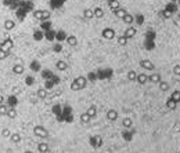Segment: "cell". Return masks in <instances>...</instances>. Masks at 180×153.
Wrapping results in <instances>:
<instances>
[{
  "mask_svg": "<svg viewBox=\"0 0 180 153\" xmlns=\"http://www.w3.org/2000/svg\"><path fill=\"white\" fill-rule=\"evenodd\" d=\"M114 13H115V15H117L118 18H121V19H122V18H123V17L127 14V11H126L125 8H121V7L118 8V10H115Z\"/></svg>",
  "mask_w": 180,
  "mask_h": 153,
  "instance_id": "15",
  "label": "cell"
},
{
  "mask_svg": "<svg viewBox=\"0 0 180 153\" xmlns=\"http://www.w3.org/2000/svg\"><path fill=\"white\" fill-rule=\"evenodd\" d=\"M42 11H43V10H38V11H35V13H33V17H35L36 19H42Z\"/></svg>",
  "mask_w": 180,
  "mask_h": 153,
  "instance_id": "37",
  "label": "cell"
},
{
  "mask_svg": "<svg viewBox=\"0 0 180 153\" xmlns=\"http://www.w3.org/2000/svg\"><path fill=\"white\" fill-rule=\"evenodd\" d=\"M173 73H175L176 76H180V65H175V66H173Z\"/></svg>",
  "mask_w": 180,
  "mask_h": 153,
  "instance_id": "38",
  "label": "cell"
},
{
  "mask_svg": "<svg viewBox=\"0 0 180 153\" xmlns=\"http://www.w3.org/2000/svg\"><path fill=\"white\" fill-rule=\"evenodd\" d=\"M177 4H179V6H180V0H177Z\"/></svg>",
  "mask_w": 180,
  "mask_h": 153,
  "instance_id": "45",
  "label": "cell"
},
{
  "mask_svg": "<svg viewBox=\"0 0 180 153\" xmlns=\"http://www.w3.org/2000/svg\"><path fill=\"white\" fill-rule=\"evenodd\" d=\"M171 98L179 104V102H180V91H179V90H175V91L171 94Z\"/></svg>",
  "mask_w": 180,
  "mask_h": 153,
  "instance_id": "24",
  "label": "cell"
},
{
  "mask_svg": "<svg viewBox=\"0 0 180 153\" xmlns=\"http://www.w3.org/2000/svg\"><path fill=\"white\" fill-rule=\"evenodd\" d=\"M136 33H137L136 28H133V26H129V28L125 31V33H123V35H125L127 39H133L134 36H136Z\"/></svg>",
  "mask_w": 180,
  "mask_h": 153,
  "instance_id": "7",
  "label": "cell"
},
{
  "mask_svg": "<svg viewBox=\"0 0 180 153\" xmlns=\"http://www.w3.org/2000/svg\"><path fill=\"white\" fill-rule=\"evenodd\" d=\"M107 119H108L110 122H115L118 119V112L115 109H110V110L107 112Z\"/></svg>",
  "mask_w": 180,
  "mask_h": 153,
  "instance_id": "8",
  "label": "cell"
},
{
  "mask_svg": "<svg viewBox=\"0 0 180 153\" xmlns=\"http://www.w3.org/2000/svg\"><path fill=\"white\" fill-rule=\"evenodd\" d=\"M32 69H33V70H39V63H33V66H32Z\"/></svg>",
  "mask_w": 180,
  "mask_h": 153,
  "instance_id": "41",
  "label": "cell"
},
{
  "mask_svg": "<svg viewBox=\"0 0 180 153\" xmlns=\"http://www.w3.org/2000/svg\"><path fill=\"white\" fill-rule=\"evenodd\" d=\"M148 80L151 83H159L162 79H161V75H159V73H152V75L148 76Z\"/></svg>",
  "mask_w": 180,
  "mask_h": 153,
  "instance_id": "12",
  "label": "cell"
},
{
  "mask_svg": "<svg viewBox=\"0 0 180 153\" xmlns=\"http://www.w3.org/2000/svg\"><path fill=\"white\" fill-rule=\"evenodd\" d=\"M104 17V11H102V8L100 7H97V8H94V18H102Z\"/></svg>",
  "mask_w": 180,
  "mask_h": 153,
  "instance_id": "22",
  "label": "cell"
},
{
  "mask_svg": "<svg viewBox=\"0 0 180 153\" xmlns=\"http://www.w3.org/2000/svg\"><path fill=\"white\" fill-rule=\"evenodd\" d=\"M33 132H35V135H36V137L42 138V139H44V138L49 137V131H47L43 126H35Z\"/></svg>",
  "mask_w": 180,
  "mask_h": 153,
  "instance_id": "1",
  "label": "cell"
},
{
  "mask_svg": "<svg viewBox=\"0 0 180 153\" xmlns=\"http://www.w3.org/2000/svg\"><path fill=\"white\" fill-rule=\"evenodd\" d=\"M71 90H72V91H79V90H80V88H79V86L75 83V80L71 83Z\"/></svg>",
  "mask_w": 180,
  "mask_h": 153,
  "instance_id": "36",
  "label": "cell"
},
{
  "mask_svg": "<svg viewBox=\"0 0 180 153\" xmlns=\"http://www.w3.org/2000/svg\"><path fill=\"white\" fill-rule=\"evenodd\" d=\"M38 149H39L40 153H47L49 152V145H47V144H39V145H38Z\"/></svg>",
  "mask_w": 180,
  "mask_h": 153,
  "instance_id": "29",
  "label": "cell"
},
{
  "mask_svg": "<svg viewBox=\"0 0 180 153\" xmlns=\"http://www.w3.org/2000/svg\"><path fill=\"white\" fill-rule=\"evenodd\" d=\"M1 135L4 138H7V137H11V131L8 130V128H4V130L1 131Z\"/></svg>",
  "mask_w": 180,
  "mask_h": 153,
  "instance_id": "35",
  "label": "cell"
},
{
  "mask_svg": "<svg viewBox=\"0 0 180 153\" xmlns=\"http://www.w3.org/2000/svg\"><path fill=\"white\" fill-rule=\"evenodd\" d=\"M3 100H4V98H3V95H1V94H0V105H1V104H3Z\"/></svg>",
  "mask_w": 180,
  "mask_h": 153,
  "instance_id": "42",
  "label": "cell"
},
{
  "mask_svg": "<svg viewBox=\"0 0 180 153\" xmlns=\"http://www.w3.org/2000/svg\"><path fill=\"white\" fill-rule=\"evenodd\" d=\"M158 88L161 90V91H169V88H171V86L168 82H164V80H161L159 83H158Z\"/></svg>",
  "mask_w": 180,
  "mask_h": 153,
  "instance_id": "10",
  "label": "cell"
},
{
  "mask_svg": "<svg viewBox=\"0 0 180 153\" xmlns=\"http://www.w3.org/2000/svg\"><path fill=\"white\" fill-rule=\"evenodd\" d=\"M101 36L104 39H107V40H111V39L115 37V31L111 29V28H104L101 32Z\"/></svg>",
  "mask_w": 180,
  "mask_h": 153,
  "instance_id": "2",
  "label": "cell"
},
{
  "mask_svg": "<svg viewBox=\"0 0 180 153\" xmlns=\"http://www.w3.org/2000/svg\"><path fill=\"white\" fill-rule=\"evenodd\" d=\"M161 15L164 17V18H171V17H172V11H169V10H162V11H161Z\"/></svg>",
  "mask_w": 180,
  "mask_h": 153,
  "instance_id": "31",
  "label": "cell"
},
{
  "mask_svg": "<svg viewBox=\"0 0 180 153\" xmlns=\"http://www.w3.org/2000/svg\"><path fill=\"white\" fill-rule=\"evenodd\" d=\"M7 116L10 117V119H14L17 116V112H16V109H8V112H7Z\"/></svg>",
  "mask_w": 180,
  "mask_h": 153,
  "instance_id": "33",
  "label": "cell"
},
{
  "mask_svg": "<svg viewBox=\"0 0 180 153\" xmlns=\"http://www.w3.org/2000/svg\"><path fill=\"white\" fill-rule=\"evenodd\" d=\"M90 145L93 148H100L102 145V138L100 135H94V137L90 138Z\"/></svg>",
  "mask_w": 180,
  "mask_h": 153,
  "instance_id": "5",
  "label": "cell"
},
{
  "mask_svg": "<svg viewBox=\"0 0 180 153\" xmlns=\"http://www.w3.org/2000/svg\"><path fill=\"white\" fill-rule=\"evenodd\" d=\"M25 153H33V152H31V150H26V152H25Z\"/></svg>",
  "mask_w": 180,
  "mask_h": 153,
  "instance_id": "44",
  "label": "cell"
},
{
  "mask_svg": "<svg viewBox=\"0 0 180 153\" xmlns=\"http://www.w3.org/2000/svg\"><path fill=\"white\" fill-rule=\"evenodd\" d=\"M139 65H140L143 69H147V70H154V69H155V65L150 61V59H141Z\"/></svg>",
  "mask_w": 180,
  "mask_h": 153,
  "instance_id": "3",
  "label": "cell"
},
{
  "mask_svg": "<svg viewBox=\"0 0 180 153\" xmlns=\"http://www.w3.org/2000/svg\"><path fill=\"white\" fill-rule=\"evenodd\" d=\"M67 43H68L69 46H76V44H78V39L75 37V36H68V37H67Z\"/></svg>",
  "mask_w": 180,
  "mask_h": 153,
  "instance_id": "25",
  "label": "cell"
},
{
  "mask_svg": "<svg viewBox=\"0 0 180 153\" xmlns=\"http://www.w3.org/2000/svg\"><path fill=\"white\" fill-rule=\"evenodd\" d=\"M13 72H14L16 75H21V73L24 72V66H22V65H20V63H18V65H14Z\"/></svg>",
  "mask_w": 180,
  "mask_h": 153,
  "instance_id": "28",
  "label": "cell"
},
{
  "mask_svg": "<svg viewBox=\"0 0 180 153\" xmlns=\"http://www.w3.org/2000/svg\"><path fill=\"white\" fill-rule=\"evenodd\" d=\"M148 82V76L146 73H137V83L139 84H146Z\"/></svg>",
  "mask_w": 180,
  "mask_h": 153,
  "instance_id": "9",
  "label": "cell"
},
{
  "mask_svg": "<svg viewBox=\"0 0 180 153\" xmlns=\"http://www.w3.org/2000/svg\"><path fill=\"white\" fill-rule=\"evenodd\" d=\"M127 79H129L130 82H136V80H137V73H136L134 70H129V72H127Z\"/></svg>",
  "mask_w": 180,
  "mask_h": 153,
  "instance_id": "27",
  "label": "cell"
},
{
  "mask_svg": "<svg viewBox=\"0 0 180 153\" xmlns=\"http://www.w3.org/2000/svg\"><path fill=\"white\" fill-rule=\"evenodd\" d=\"M38 97L40 100H46L47 98V88H39L38 90Z\"/></svg>",
  "mask_w": 180,
  "mask_h": 153,
  "instance_id": "21",
  "label": "cell"
},
{
  "mask_svg": "<svg viewBox=\"0 0 180 153\" xmlns=\"http://www.w3.org/2000/svg\"><path fill=\"white\" fill-rule=\"evenodd\" d=\"M127 40H129V39L126 37L125 35H122V36L118 37V44H119V46H126V44H127Z\"/></svg>",
  "mask_w": 180,
  "mask_h": 153,
  "instance_id": "26",
  "label": "cell"
},
{
  "mask_svg": "<svg viewBox=\"0 0 180 153\" xmlns=\"http://www.w3.org/2000/svg\"><path fill=\"white\" fill-rule=\"evenodd\" d=\"M108 6H110V8L112 11H115V10L119 8V1H118V0H110V1H108Z\"/></svg>",
  "mask_w": 180,
  "mask_h": 153,
  "instance_id": "20",
  "label": "cell"
},
{
  "mask_svg": "<svg viewBox=\"0 0 180 153\" xmlns=\"http://www.w3.org/2000/svg\"><path fill=\"white\" fill-rule=\"evenodd\" d=\"M87 113L92 116V117H94V116L97 115V109H96V106H90L89 109H87Z\"/></svg>",
  "mask_w": 180,
  "mask_h": 153,
  "instance_id": "30",
  "label": "cell"
},
{
  "mask_svg": "<svg viewBox=\"0 0 180 153\" xmlns=\"http://www.w3.org/2000/svg\"><path fill=\"white\" fill-rule=\"evenodd\" d=\"M7 112H8L7 105L1 104V105H0V115H7Z\"/></svg>",
  "mask_w": 180,
  "mask_h": 153,
  "instance_id": "32",
  "label": "cell"
},
{
  "mask_svg": "<svg viewBox=\"0 0 180 153\" xmlns=\"http://www.w3.org/2000/svg\"><path fill=\"white\" fill-rule=\"evenodd\" d=\"M83 18H85V19H92V18H94V10L86 8V10L83 11Z\"/></svg>",
  "mask_w": 180,
  "mask_h": 153,
  "instance_id": "13",
  "label": "cell"
},
{
  "mask_svg": "<svg viewBox=\"0 0 180 153\" xmlns=\"http://www.w3.org/2000/svg\"><path fill=\"white\" fill-rule=\"evenodd\" d=\"M10 139H11L13 144H20V141H21V135H20L18 132H13L11 137H10Z\"/></svg>",
  "mask_w": 180,
  "mask_h": 153,
  "instance_id": "19",
  "label": "cell"
},
{
  "mask_svg": "<svg viewBox=\"0 0 180 153\" xmlns=\"http://www.w3.org/2000/svg\"><path fill=\"white\" fill-rule=\"evenodd\" d=\"M14 26H16V22H14V21H11V19L4 21V29H6V31H11V29H14Z\"/></svg>",
  "mask_w": 180,
  "mask_h": 153,
  "instance_id": "16",
  "label": "cell"
},
{
  "mask_svg": "<svg viewBox=\"0 0 180 153\" xmlns=\"http://www.w3.org/2000/svg\"><path fill=\"white\" fill-rule=\"evenodd\" d=\"M92 119H93V117L89 115L87 112H85V113H82V115H80V122L83 123V124H87V123H90V122H92Z\"/></svg>",
  "mask_w": 180,
  "mask_h": 153,
  "instance_id": "11",
  "label": "cell"
},
{
  "mask_svg": "<svg viewBox=\"0 0 180 153\" xmlns=\"http://www.w3.org/2000/svg\"><path fill=\"white\" fill-rule=\"evenodd\" d=\"M122 126H123L125 128H130V127L133 126V122H132V119H129V117H125V119H123V122H122Z\"/></svg>",
  "mask_w": 180,
  "mask_h": 153,
  "instance_id": "23",
  "label": "cell"
},
{
  "mask_svg": "<svg viewBox=\"0 0 180 153\" xmlns=\"http://www.w3.org/2000/svg\"><path fill=\"white\" fill-rule=\"evenodd\" d=\"M0 50H3V43H0Z\"/></svg>",
  "mask_w": 180,
  "mask_h": 153,
  "instance_id": "43",
  "label": "cell"
},
{
  "mask_svg": "<svg viewBox=\"0 0 180 153\" xmlns=\"http://www.w3.org/2000/svg\"><path fill=\"white\" fill-rule=\"evenodd\" d=\"M55 66H57V69H58V70H67V68H68V63H67L65 61H57Z\"/></svg>",
  "mask_w": 180,
  "mask_h": 153,
  "instance_id": "18",
  "label": "cell"
},
{
  "mask_svg": "<svg viewBox=\"0 0 180 153\" xmlns=\"http://www.w3.org/2000/svg\"><path fill=\"white\" fill-rule=\"evenodd\" d=\"M10 51H6V50H0V59H4V58H7Z\"/></svg>",
  "mask_w": 180,
  "mask_h": 153,
  "instance_id": "34",
  "label": "cell"
},
{
  "mask_svg": "<svg viewBox=\"0 0 180 153\" xmlns=\"http://www.w3.org/2000/svg\"><path fill=\"white\" fill-rule=\"evenodd\" d=\"M50 18V11H42V19H49Z\"/></svg>",
  "mask_w": 180,
  "mask_h": 153,
  "instance_id": "39",
  "label": "cell"
},
{
  "mask_svg": "<svg viewBox=\"0 0 180 153\" xmlns=\"http://www.w3.org/2000/svg\"><path fill=\"white\" fill-rule=\"evenodd\" d=\"M87 79H89L90 82H94V80H96V75H94V73H92V72H90V73L87 75Z\"/></svg>",
  "mask_w": 180,
  "mask_h": 153,
  "instance_id": "40",
  "label": "cell"
},
{
  "mask_svg": "<svg viewBox=\"0 0 180 153\" xmlns=\"http://www.w3.org/2000/svg\"><path fill=\"white\" fill-rule=\"evenodd\" d=\"M176 106H177V102H176V101H173L172 98H169V100L166 101V108H168L169 110H175Z\"/></svg>",
  "mask_w": 180,
  "mask_h": 153,
  "instance_id": "14",
  "label": "cell"
},
{
  "mask_svg": "<svg viewBox=\"0 0 180 153\" xmlns=\"http://www.w3.org/2000/svg\"><path fill=\"white\" fill-rule=\"evenodd\" d=\"M13 47H14V41L8 37V33H6V39H4V41H3V50L10 51Z\"/></svg>",
  "mask_w": 180,
  "mask_h": 153,
  "instance_id": "4",
  "label": "cell"
},
{
  "mask_svg": "<svg viewBox=\"0 0 180 153\" xmlns=\"http://www.w3.org/2000/svg\"><path fill=\"white\" fill-rule=\"evenodd\" d=\"M122 19H123V22H125L126 25H132V23H133V21H134L133 15H132V14H129V13H127V14H126V15L123 17Z\"/></svg>",
  "mask_w": 180,
  "mask_h": 153,
  "instance_id": "17",
  "label": "cell"
},
{
  "mask_svg": "<svg viewBox=\"0 0 180 153\" xmlns=\"http://www.w3.org/2000/svg\"><path fill=\"white\" fill-rule=\"evenodd\" d=\"M107 1H110V0H107Z\"/></svg>",
  "mask_w": 180,
  "mask_h": 153,
  "instance_id": "46",
  "label": "cell"
},
{
  "mask_svg": "<svg viewBox=\"0 0 180 153\" xmlns=\"http://www.w3.org/2000/svg\"><path fill=\"white\" fill-rule=\"evenodd\" d=\"M75 83L79 86V88H80V90H83V88L86 87V84H87V79H86V77H83V76L75 77Z\"/></svg>",
  "mask_w": 180,
  "mask_h": 153,
  "instance_id": "6",
  "label": "cell"
}]
</instances>
